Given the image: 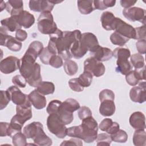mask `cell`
<instances>
[{"label": "cell", "instance_id": "cell-33", "mask_svg": "<svg viewBox=\"0 0 146 146\" xmlns=\"http://www.w3.org/2000/svg\"><path fill=\"white\" fill-rule=\"evenodd\" d=\"M57 114L58 115L61 121L66 125L70 124L74 120L73 113L62 109L60 107L58 112H57Z\"/></svg>", "mask_w": 146, "mask_h": 146}, {"label": "cell", "instance_id": "cell-30", "mask_svg": "<svg viewBox=\"0 0 146 146\" xmlns=\"http://www.w3.org/2000/svg\"><path fill=\"white\" fill-rule=\"evenodd\" d=\"M133 143L136 146H145L146 133L144 129H136L133 135Z\"/></svg>", "mask_w": 146, "mask_h": 146}, {"label": "cell", "instance_id": "cell-22", "mask_svg": "<svg viewBox=\"0 0 146 146\" xmlns=\"http://www.w3.org/2000/svg\"><path fill=\"white\" fill-rule=\"evenodd\" d=\"M6 10L11 17L15 16L23 10V2L21 0H9L6 2Z\"/></svg>", "mask_w": 146, "mask_h": 146}, {"label": "cell", "instance_id": "cell-47", "mask_svg": "<svg viewBox=\"0 0 146 146\" xmlns=\"http://www.w3.org/2000/svg\"><path fill=\"white\" fill-rule=\"evenodd\" d=\"M12 83L16 86L21 88H25L26 86L27 80L21 75H17L13 77Z\"/></svg>", "mask_w": 146, "mask_h": 146}, {"label": "cell", "instance_id": "cell-7", "mask_svg": "<svg viewBox=\"0 0 146 146\" xmlns=\"http://www.w3.org/2000/svg\"><path fill=\"white\" fill-rule=\"evenodd\" d=\"M123 15L125 18L131 22L138 21L145 25V10L138 7H131L124 9Z\"/></svg>", "mask_w": 146, "mask_h": 146}, {"label": "cell", "instance_id": "cell-46", "mask_svg": "<svg viewBox=\"0 0 146 146\" xmlns=\"http://www.w3.org/2000/svg\"><path fill=\"white\" fill-rule=\"evenodd\" d=\"M63 59L60 56L58 55H52L49 62V65H50L55 68H59L63 66Z\"/></svg>", "mask_w": 146, "mask_h": 146}, {"label": "cell", "instance_id": "cell-49", "mask_svg": "<svg viewBox=\"0 0 146 146\" xmlns=\"http://www.w3.org/2000/svg\"><path fill=\"white\" fill-rule=\"evenodd\" d=\"M78 115L79 118L80 120H83L86 117L92 116V112L90 108L86 106H82L79 108L78 111Z\"/></svg>", "mask_w": 146, "mask_h": 146}, {"label": "cell", "instance_id": "cell-41", "mask_svg": "<svg viewBox=\"0 0 146 146\" xmlns=\"http://www.w3.org/2000/svg\"><path fill=\"white\" fill-rule=\"evenodd\" d=\"M97 145H110L112 142L111 136L106 133L98 134L96 138Z\"/></svg>", "mask_w": 146, "mask_h": 146}, {"label": "cell", "instance_id": "cell-35", "mask_svg": "<svg viewBox=\"0 0 146 146\" xmlns=\"http://www.w3.org/2000/svg\"><path fill=\"white\" fill-rule=\"evenodd\" d=\"M131 63L135 70H140L145 66L144 58L140 54H134L131 56Z\"/></svg>", "mask_w": 146, "mask_h": 146}, {"label": "cell", "instance_id": "cell-13", "mask_svg": "<svg viewBox=\"0 0 146 146\" xmlns=\"http://www.w3.org/2000/svg\"><path fill=\"white\" fill-rule=\"evenodd\" d=\"M29 8L35 12H51L55 5L51 1L31 0L29 2Z\"/></svg>", "mask_w": 146, "mask_h": 146}, {"label": "cell", "instance_id": "cell-29", "mask_svg": "<svg viewBox=\"0 0 146 146\" xmlns=\"http://www.w3.org/2000/svg\"><path fill=\"white\" fill-rule=\"evenodd\" d=\"M43 48V45L42 42L38 40H34L30 44L26 52L31 54L35 58H37Z\"/></svg>", "mask_w": 146, "mask_h": 146}, {"label": "cell", "instance_id": "cell-25", "mask_svg": "<svg viewBox=\"0 0 146 146\" xmlns=\"http://www.w3.org/2000/svg\"><path fill=\"white\" fill-rule=\"evenodd\" d=\"M1 24L2 27H3L7 31H9L10 32L16 31L17 30L21 29L22 27L18 24L16 19L14 17L11 16L10 17L6 18L1 20Z\"/></svg>", "mask_w": 146, "mask_h": 146}, {"label": "cell", "instance_id": "cell-56", "mask_svg": "<svg viewBox=\"0 0 146 146\" xmlns=\"http://www.w3.org/2000/svg\"><path fill=\"white\" fill-rule=\"evenodd\" d=\"M137 2L136 1H130V0H121L120 1L121 6L124 9H128L131 7Z\"/></svg>", "mask_w": 146, "mask_h": 146}, {"label": "cell", "instance_id": "cell-10", "mask_svg": "<svg viewBox=\"0 0 146 146\" xmlns=\"http://www.w3.org/2000/svg\"><path fill=\"white\" fill-rule=\"evenodd\" d=\"M114 30L128 39H135V28L117 17L115 19Z\"/></svg>", "mask_w": 146, "mask_h": 146}, {"label": "cell", "instance_id": "cell-18", "mask_svg": "<svg viewBox=\"0 0 146 146\" xmlns=\"http://www.w3.org/2000/svg\"><path fill=\"white\" fill-rule=\"evenodd\" d=\"M31 104L37 110L44 108L46 106V99L44 95L39 93L36 90L32 91L28 95Z\"/></svg>", "mask_w": 146, "mask_h": 146}, {"label": "cell", "instance_id": "cell-2", "mask_svg": "<svg viewBox=\"0 0 146 146\" xmlns=\"http://www.w3.org/2000/svg\"><path fill=\"white\" fill-rule=\"evenodd\" d=\"M98 129L90 128L81 123L78 126L67 128V135L69 137L83 140L87 143H91L96 140Z\"/></svg>", "mask_w": 146, "mask_h": 146}, {"label": "cell", "instance_id": "cell-12", "mask_svg": "<svg viewBox=\"0 0 146 146\" xmlns=\"http://www.w3.org/2000/svg\"><path fill=\"white\" fill-rule=\"evenodd\" d=\"M138 86L133 87L129 91V97L131 100L135 103H143L146 100L145 82L140 81Z\"/></svg>", "mask_w": 146, "mask_h": 146}, {"label": "cell", "instance_id": "cell-55", "mask_svg": "<svg viewBox=\"0 0 146 146\" xmlns=\"http://www.w3.org/2000/svg\"><path fill=\"white\" fill-rule=\"evenodd\" d=\"M27 38V33L25 30H23L20 29L16 31L15 38L18 40L20 42H22L25 40Z\"/></svg>", "mask_w": 146, "mask_h": 146}, {"label": "cell", "instance_id": "cell-50", "mask_svg": "<svg viewBox=\"0 0 146 146\" xmlns=\"http://www.w3.org/2000/svg\"><path fill=\"white\" fill-rule=\"evenodd\" d=\"M135 39L141 40L145 39L146 38V31H145V25H143L140 27L135 28Z\"/></svg>", "mask_w": 146, "mask_h": 146}, {"label": "cell", "instance_id": "cell-44", "mask_svg": "<svg viewBox=\"0 0 146 146\" xmlns=\"http://www.w3.org/2000/svg\"><path fill=\"white\" fill-rule=\"evenodd\" d=\"M0 96V110H2L7 107L11 100L10 95L7 91L1 90Z\"/></svg>", "mask_w": 146, "mask_h": 146}, {"label": "cell", "instance_id": "cell-37", "mask_svg": "<svg viewBox=\"0 0 146 146\" xmlns=\"http://www.w3.org/2000/svg\"><path fill=\"white\" fill-rule=\"evenodd\" d=\"M113 56L117 59H128L131 56V52L128 48L117 47L113 51Z\"/></svg>", "mask_w": 146, "mask_h": 146}, {"label": "cell", "instance_id": "cell-31", "mask_svg": "<svg viewBox=\"0 0 146 146\" xmlns=\"http://www.w3.org/2000/svg\"><path fill=\"white\" fill-rule=\"evenodd\" d=\"M60 107L66 111L73 113L80 108L79 102L73 98H68L62 103Z\"/></svg>", "mask_w": 146, "mask_h": 146}, {"label": "cell", "instance_id": "cell-45", "mask_svg": "<svg viewBox=\"0 0 146 146\" xmlns=\"http://www.w3.org/2000/svg\"><path fill=\"white\" fill-rule=\"evenodd\" d=\"M99 100L100 102L104 100H112L115 99V94L113 92L109 89H104L101 91L99 95Z\"/></svg>", "mask_w": 146, "mask_h": 146}, {"label": "cell", "instance_id": "cell-9", "mask_svg": "<svg viewBox=\"0 0 146 146\" xmlns=\"http://www.w3.org/2000/svg\"><path fill=\"white\" fill-rule=\"evenodd\" d=\"M31 105L29 99L24 104L17 105L16 115L14 116L23 125L26 121L31 119L33 116Z\"/></svg>", "mask_w": 146, "mask_h": 146}, {"label": "cell", "instance_id": "cell-17", "mask_svg": "<svg viewBox=\"0 0 146 146\" xmlns=\"http://www.w3.org/2000/svg\"><path fill=\"white\" fill-rule=\"evenodd\" d=\"M131 126L135 129H145V117L144 114L140 111L132 113L129 119Z\"/></svg>", "mask_w": 146, "mask_h": 146}, {"label": "cell", "instance_id": "cell-19", "mask_svg": "<svg viewBox=\"0 0 146 146\" xmlns=\"http://www.w3.org/2000/svg\"><path fill=\"white\" fill-rule=\"evenodd\" d=\"M115 19L116 17L112 12L108 11L103 12L100 17V21L103 28L107 31L114 30Z\"/></svg>", "mask_w": 146, "mask_h": 146}, {"label": "cell", "instance_id": "cell-14", "mask_svg": "<svg viewBox=\"0 0 146 146\" xmlns=\"http://www.w3.org/2000/svg\"><path fill=\"white\" fill-rule=\"evenodd\" d=\"M11 100L16 105H21L29 99L28 95L23 93L16 86H11L7 89Z\"/></svg>", "mask_w": 146, "mask_h": 146}, {"label": "cell", "instance_id": "cell-32", "mask_svg": "<svg viewBox=\"0 0 146 146\" xmlns=\"http://www.w3.org/2000/svg\"><path fill=\"white\" fill-rule=\"evenodd\" d=\"M63 68L66 74L69 76L75 75L78 71V66L77 63L75 61L70 59L65 60L63 64Z\"/></svg>", "mask_w": 146, "mask_h": 146}, {"label": "cell", "instance_id": "cell-34", "mask_svg": "<svg viewBox=\"0 0 146 146\" xmlns=\"http://www.w3.org/2000/svg\"><path fill=\"white\" fill-rule=\"evenodd\" d=\"M129 39L123 36L120 34L115 31L111 34L110 36V40L113 44L117 45L119 46H123L125 45L128 41Z\"/></svg>", "mask_w": 146, "mask_h": 146}, {"label": "cell", "instance_id": "cell-26", "mask_svg": "<svg viewBox=\"0 0 146 146\" xmlns=\"http://www.w3.org/2000/svg\"><path fill=\"white\" fill-rule=\"evenodd\" d=\"M43 125L39 121H33L26 125L23 129V132L27 139H32L39 128Z\"/></svg>", "mask_w": 146, "mask_h": 146}, {"label": "cell", "instance_id": "cell-4", "mask_svg": "<svg viewBox=\"0 0 146 146\" xmlns=\"http://www.w3.org/2000/svg\"><path fill=\"white\" fill-rule=\"evenodd\" d=\"M47 127L51 133L59 139H63L67 136V128L57 113L48 115L47 119Z\"/></svg>", "mask_w": 146, "mask_h": 146}, {"label": "cell", "instance_id": "cell-16", "mask_svg": "<svg viewBox=\"0 0 146 146\" xmlns=\"http://www.w3.org/2000/svg\"><path fill=\"white\" fill-rule=\"evenodd\" d=\"M145 66L139 70H131L125 75V79L128 84L135 86L140 81L145 80Z\"/></svg>", "mask_w": 146, "mask_h": 146}, {"label": "cell", "instance_id": "cell-57", "mask_svg": "<svg viewBox=\"0 0 146 146\" xmlns=\"http://www.w3.org/2000/svg\"><path fill=\"white\" fill-rule=\"evenodd\" d=\"M119 128H120L119 124L117 122L114 121V122H113L111 127L110 128V129L106 132L108 134H109L110 135H113L119 129Z\"/></svg>", "mask_w": 146, "mask_h": 146}, {"label": "cell", "instance_id": "cell-1", "mask_svg": "<svg viewBox=\"0 0 146 146\" xmlns=\"http://www.w3.org/2000/svg\"><path fill=\"white\" fill-rule=\"evenodd\" d=\"M81 36L82 33L79 30L62 31L58 29L55 32L49 35L47 47L54 55L60 56L64 60L70 59L72 57L71 48Z\"/></svg>", "mask_w": 146, "mask_h": 146}, {"label": "cell", "instance_id": "cell-11", "mask_svg": "<svg viewBox=\"0 0 146 146\" xmlns=\"http://www.w3.org/2000/svg\"><path fill=\"white\" fill-rule=\"evenodd\" d=\"M20 59L14 56H9L1 60L0 70L5 74H9L19 69Z\"/></svg>", "mask_w": 146, "mask_h": 146}, {"label": "cell", "instance_id": "cell-43", "mask_svg": "<svg viewBox=\"0 0 146 146\" xmlns=\"http://www.w3.org/2000/svg\"><path fill=\"white\" fill-rule=\"evenodd\" d=\"M54 55V54L48 50V47H44L42 52L39 55V58L40 59V60L46 65L49 64L50 60L51 58V56Z\"/></svg>", "mask_w": 146, "mask_h": 146}, {"label": "cell", "instance_id": "cell-39", "mask_svg": "<svg viewBox=\"0 0 146 146\" xmlns=\"http://www.w3.org/2000/svg\"><path fill=\"white\" fill-rule=\"evenodd\" d=\"M13 144L15 146H25L27 145V137L22 132H17L12 137Z\"/></svg>", "mask_w": 146, "mask_h": 146}, {"label": "cell", "instance_id": "cell-28", "mask_svg": "<svg viewBox=\"0 0 146 146\" xmlns=\"http://www.w3.org/2000/svg\"><path fill=\"white\" fill-rule=\"evenodd\" d=\"M55 85L51 82H42L37 87L36 90L43 95L52 94L55 91Z\"/></svg>", "mask_w": 146, "mask_h": 146}, {"label": "cell", "instance_id": "cell-8", "mask_svg": "<svg viewBox=\"0 0 146 146\" xmlns=\"http://www.w3.org/2000/svg\"><path fill=\"white\" fill-rule=\"evenodd\" d=\"M80 43L82 48L86 52L89 51L91 54L94 52L100 46L97 37L91 33L82 34Z\"/></svg>", "mask_w": 146, "mask_h": 146}, {"label": "cell", "instance_id": "cell-40", "mask_svg": "<svg viewBox=\"0 0 146 146\" xmlns=\"http://www.w3.org/2000/svg\"><path fill=\"white\" fill-rule=\"evenodd\" d=\"M112 141L116 143H124L127 141L128 135L127 132L123 129H119L116 133L110 135Z\"/></svg>", "mask_w": 146, "mask_h": 146}, {"label": "cell", "instance_id": "cell-42", "mask_svg": "<svg viewBox=\"0 0 146 146\" xmlns=\"http://www.w3.org/2000/svg\"><path fill=\"white\" fill-rule=\"evenodd\" d=\"M62 102L59 100H52L48 104L46 108L47 112L50 115L52 113H57L60 107L62 104Z\"/></svg>", "mask_w": 146, "mask_h": 146}, {"label": "cell", "instance_id": "cell-3", "mask_svg": "<svg viewBox=\"0 0 146 146\" xmlns=\"http://www.w3.org/2000/svg\"><path fill=\"white\" fill-rule=\"evenodd\" d=\"M37 21L38 29L42 34L50 35L58 29L51 12L41 13Z\"/></svg>", "mask_w": 146, "mask_h": 146}, {"label": "cell", "instance_id": "cell-27", "mask_svg": "<svg viewBox=\"0 0 146 146\" xmlns=\"http://www.w3.org/2000/svg\"><path fill=\"white\" fill-rule=\"evenodd\" d=\"M116 71L125 75L132 69V65L128 59H117Z\"/></svg>", "mask_w": 146, "mask_h": 146}, {"label": "cell", "instance_id": "cell-48", "mask_svg": "<svg viewBox=\"0 0 146 146\" xmlns=\"http://www.w3.org/2000/svg\"><path fill=\"white\" fill-rule=\"evenodd\" d=\"M68 85L70 88L75 92H81L84 90V87L80 84L78 78L70 79L68 81Z\"/></svg>", "mask_w": 146, "mask_h": 146}, {"label": "cell", "instance_id": "cell-15", "mask_svg": "<svg viewBox=\"0 0 146 146\" xmlns=\"http://www.w3.org/2000/svg\"><path fill=\"white\" fill-rule=\"evenodd\" d=\"M12 17L16 19L21 27L25 29L31 27L35 23L34 16L26 10H23L18 14Z\"/></svg>", "mask_w": 146, "mask_h": 146}, {"label": "cell", "instance_id": "cell-54", "mask_svg": "<svg viewBox=\"0 0 146 146\" xmlns=\"http://www.w3.org/2000/svg\"><path fill=\"white\" fill-rule=\"evenodd\" d=\"M9 125L10 123L7 122L0 123V136L1 137L8 136Z\"/></svg>", "mask_w": 146, "mask_h": 146}, {"label": "cell", "instance_id": "cell-36", "mask_svg": "<svg viewBox=\"0 0 146 146\" xmlns=\"http://www.w3.org/2000/svg\"><path fill=\"white\" fill-rule=\"evenodd\" d=\"M115 0H104V1H94V6L95 9L103 10L108 7H113L115 5Z\"/></svg>", "mask_w": 146, "mask_h": 146}, {"label": "cell", "instance_id": "cell-20", "mask_svg": "<svg viewBox=\"0 0 146 146\" xmlns=\"http://www.w3.org/2000/svg\"><path fill=\"white\" fill-rule=\"evenodd\" d=\"M92 56L100 62L109 60L113 56V51L107 47L99 46L94 52L91 53Z\"/></svg>", "mask_w": 146, "mask_h": 146}, {"label": "cell", "instance_id": "cell-52", "mask_svg": "<svg viewBox=\"0 0 146 146\" xmlns=\"http://www.w3.org/2000/svg\"><path fill=\"white\" fill-rule=\"evenodd\" d=\"M60 145H83V143L81 139L73 137V139H70L68 140H64L61 144Z\"/></svg>", "mask_w": 146, "mask_h": 146}, {"label": "cell", "instance_id": "cell-53", "mask_svg": "<svg viewBox=\"0 0 146 146\" xmlns=\"http://www.w3.org/2000/svg\"><path fill=\"white\" fill-rule=\"evenodd\" d=\"M136 46L137 51L140 54H145L146 52V40H139L136 43Z\"/></svg>", "mask_w": 146, "mask_h": 146}, {"label": "cell", "instance_id": "cell-51", "mask_svg": "<svg viewBox=\"0 0 146 146\" xmlns=\"http://www.w3.org/2000/svg\"><path fill=\"white\" fill-rule=\"evenodd\" d=\"M113 122L111 119L105 118L100 122L99 128L101 131L107 132L111 127Z\"/></svg>", "mask_w": 146, "mask_h": 146}, {"label": "cell", "instance_id": "cell-5", "mask_svg": "<svg viewBox=\"0 0 146 146\" xmlns=\"http://www.w3.org/2000/svg\"><path fill=\"white\" fill-rule=\"evenodd\" d=\"M7 30L3 27L0 28V44L6 46L11 51L17 52L21 50L22 47L21 42L15 38L7 34Z\"/></svg>", "mask_w": 146, "mask_h": 146}, {"label": "cell", "instance_id": "cell-6", "mask_svg": "<svg viewBox=\"0 0 146 146\" xmlns=\"http://www.w3.org/2000/svg\"><path fill=\"white\" fill-rule=\"evenodd\" d=\"M84 71L91 73L92 76L100 77L104 75L106 68L102 62L91 56L86 59L84 62Z\"/></svg>", "mask_w": 146, "mask_h": 146}, {"label": "cell", "instance_id": "cell-23", "mask_svg": "<svg viewBox=\"0 0 146 146\" xmlns=\"http://www.w3.org/2000/svg\"><path fill=\"white\" fill-rule=\"evenodd\" d=\"M99 112L103 116H111L115 112V105L114 100H104L100 102Z\"/></svg>", "mask_w": 146, "mask_h": 146}, {"label": "cell", "instance_id": "cell-21", "mask_svg": "<svg viewBox=\"0 0 146 146\" xmlns=\"http://www.w3.org/2000/svg\"><path fill=\"white\" fill-rule=\"evenodd\" d=\"M43 127H41L36 132L32 139L34 143L37 145L49 146L52 143L51 139H50L44 132Z\"/></svg>", "mask_w": 146, "mask_h": 146}, {"label": "cell", "instance_id": "cell-24", "mask_svg": "<svg viewBox=\"0 0 146 146\" xmlns=\"http://www.w3.org/2000/svg\"><path fill=\"white\" fill-rule=\"evenodd\" d=\"M78 8L80 13L83 15H88L91 13L94 10V1H78Z\"/></svg>", "mask_w": 146, "mask_h": 146}, {"label": "cell", "instance_id": "cell-38", "mask_svg": "<svg viewBox=\"0 0 146 146\" xmlns=\"http://www.w3.org/2000/svg\"><path fill=\"white\" fill-rule=\"evenodd\" d=\"M92 75L86 71H84L83 72L80 74L78 78V79L80 83V84L84 88L89 87L92 82Z\"/></svg>", "mask_w": 146, "mask_h": 146}]
</instances>
